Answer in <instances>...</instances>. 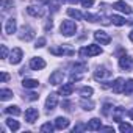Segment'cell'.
I'll return each instance as SVG.
<instances>
[{"mask_svg": "<svg viewBox=\"0 0 133 133\" xmlns=\"http://www.w3.org/2000/svg\"><path fill=\"white\" fill-rule=\"evenodd\" d=\"M38 85H39V82L35 80V78H25L22 82V86L25 89H35V88H38Z\"/></svg>", "mask_w": 133, "mask_h": 133, "instance_id": "19", "label": "cell"}, {"mask_svg": "<svg viewBox=\"0 0 133 133\" xmlns=\"http://www.w3.org/2000/svg\"><path fill=\"white\" fill-rule=\"evenodd\" d=\"M111 88H113V92H116V94H121V92H124V88H125V82H124V78H116L114 82H113V85H111Z\"/></svg>", "mask_w": 133, "mask_h": 133, "instance_id": "11", "label": "cell"}, {"mask_svg": "<svg viewBox=\"0 0 133 133\" xmlns=\"http://www.w3.org/2000/svg\"><path fill=\"white\" fill-rule=\"evenodd\" d=\"M52 27H53V22H52V21H49V22L45 24V30H52Z\"/></svg>", "mask_w": 133, "mask_h": 133, "instance_id": "41", "label": "cell"}, {"mask_svg": "<svg viewBox=\"0 0 133 133\" xmlns=\"http://www.w3.org/2000/svg\"><path fill=\"white\" fill-rule=\"evenodd\" d=\"M113 8H116L117 11H121V13H125V14H131V8L125 3V2H122V0H117V2H114V5H113Z\"/></svg>", "mask_w": 133, "mask_h": 133, "instance_id": "12", "label": "cell"}, {"mask_svg": "<svg viewBox=\"0 0 133 133\" xmlns=\"http://www.w3.org/2000/svg\"><path fill=\"white\" fill-rule=\"evenodd\" d=\"M56 105H58V96H56L55 92L49 94V97H47V100H45V108H47V111H53V110L56 108Z\"/></svg>", "mask_w": 133, "mask_h": 133, "instance_id": "7", "label": "cell"}, {"mask_svg": "<svg viewBox=\"0 0 133 133\" xmlns=\"http://www.w3.org/2000/svg\"><path fill=\"white\" fill-rule=\"evenodd\" d=\"M124 94H125V96H130V94H133V78H130L128 82H125Z\"/></svg>", "mask_w": 133, "mask_h": 133, "instance_id": "25", "label": "cell"}, {"mask_svg": "<svg viewBox=\"0 0 133 133\" xmlns=\"http://www.w3.org/2000/svg\"><path fill=\"white\" fill-rule=\"evenodd\" d=\"M22 56H24V52H22L19 47H16V49H13L11 53H10V63H11V64H19V63L22 61Z\"/></svg>", "mask_w": 133, "mask_h": 133, "instance_id": "3", "label": "cell"}, {"mask_svg": "<svg viewBox=\"0 0 133 133\" xmlns=\"http://www.w3.org/2000/svg\"><path fill=\"white\" fill-rule=\"evenodd\" d=\"M102 53V47L97 44H89L83 49H80V56L82 58H88V56H97Z\"/></svg>", "mask_w": 133, "mask_h": 133, "instance_id": "2", "label": "cell"}, {"mask_svg": "<svg viewBox=\"0 0 133 133\" xmlns=\"http://www.w3.org/2000/svg\"><path fill=\"white\" fill-rule=\"evenodd\" d=\"M80 105H82V107H83V110H86V111L94 110V102H91V100H89V102H86V100H85V97H83V100L80 102Z\"/></svg>", "mask_w": 133, "mask_h": 133, "instance_id": "30", "label": "cell"}, {"mask_svg": "<svg viewBox=\"0 0 133 133\" xmlns=\"http://www.w3.org/2000/svg\"><path fill=\"white\" fill-rule=\"evenodd\" d=\"M122 114H124V108H116V111L113 113V119L116 121V122H122Z\"/></svg>", "mask_w": 133, "mask_h": 133, "instance_id": "27", "label": "cell"}, {"mask_svg": "<svg viewBox=\"0 0 133 133\" xmlns=\"http://www.w3.org/2000/svg\"><path fill=\"white\" fill-rule=\"evenodd\" d=\"M27 13H28L30 16H35V17H39V16H42V10H41L39 6H35V5L28 6V8H27Z\"/></svg>", "mask_w": 133, "mask_h": 133, "instance_id": "20", "label": "cell"}, {"mask_svg": "<svg viewBox=\"0 0 133 133\" xmlns=\"http://www.w3.org/2000/svg\"><path fill=\"white\" fill-rule=\"evenodd\" d=\"M128 116H130V119H131V121H133V108H131V110H130V111H128Z\"/></svg>", "mask_w": 133, "mask_h": 133, "instance_id": "43", "label": "cell"}, {"mask_svg": "<svg viewBox=\"0 0 133 133\" xmlns=\"http://www.w3.org/2000/svg\"><path fill=\"white\" fill-rule=\"evenodd\" d=\"M68 14H69L71 17L77 19V21H82V19L85 17V16H83V14H82V13H80L78 10H74V8H69V10H68Z\"/></svg>", "mask_w": 133, "mask_h": 133, "instance_id": "21", "label": "cell"}, {"mask_svg": "<svg viewBox=\"0 0 133 133\" xmlns=\"http://www.w3.org/2000/svg\"><path fill=\"white\" fill-rule=\"evenodd\" d=\"M59 31L63 36H74L75 31H77V24L74 21H63L61 22V27H59Z\"/></svg>", "mask_w": 133, "mask_h": 133, "instance_id": "1", "label": "cell"}, {"mask_svg": "<svg viewBox=\"0 0 133 133\" xmlns=\"http://www.w3.org/2000/svg\"><path fill=\"white\" fill-rule=\"evenodd\" d=\"M119 130H121L122 133H125V131H131V130H133V127H131L130 124H125V122H119Z\"/></svg>", "mask_w": 133, "mask_h": 133, "instance_id": "32", "label": "cell"}, {"mask_svg": "<svg viewBox=\"0 0 133 133\" xmlns=\"http://www.w3.org/2000/svg\"><path fill=\"white\" fill-rule=\"evenodd\" d=\"M55 128H56L55 125H52L50 122H45V124H44V125L41 127V131H42V133H52V131H53Z\"/></svg>", "mask_w": 133, "mask_h": 133, "instance_id": "31", "label": "cell"}, {"mask_svg": "<svg viewBox=\"0 0 133 133\" xmlns=\"http://www.w3.org/2000/svg\"><path fill=\"white\" fill-rule=\"evenodd\" d=\"M85 19H86V21H89V22H99V21H100V17H99V16H96V14H89V13H86V14H85Z\"/></svg>", "mask_w": 133, "mask_h": 133, "instance_id": "33", "label": "cell"}, {"mask_svg": "<svg viewBox=\"0 0 133 133\" xmlns=\"http://www.w3.org/2000/svg\"><path fill=\"white\" fill-rule=\"evenodd\" d=\"M30 68H31L33 71H41V69L45 68V61H44L41 56H38V58H31V61H30Z\"/></svg>", "mask_w": 133, "mask_h": 133, "instance_id": "9", "label": "cell"}, {"mask_svg": "<svg viewBox=\"0 0 133 133\" xmlns=\"http://www.w3.org/2000/svg\"><path fill=\"white\" fill-rule=\"evenodd\" d=\"M0 49H2V58H6V56H8V49H6V45H2Z\"/></svg>", "mask_w": 133, "mask_h": 133, "instance_id": "40", "label": "cell"}, {"mask_svg": "<svg viewBox=\"0 0 133 133\" xmlns=\"http://www.w3.org/2000/svg\"><path fill=\"white\" fill-rule=\"evenodd\" d=\"M44 45H45V38H39V39L36 41V45H35V47L41 49V47H44Z\"/></svg>", "mask_w": 133, "mask_h": 133, "instance_id": "37", "label": "cell"}, {"mask_svg": "<svg viewBox=\"0 0 133 133\" xmlns=\"http://www.w3.org/2000/svg\"><path fill=\"white\" fill-rule=\"evenodd\" d=\"M92 92H94V89H92L91 86H83V88L80 89V94H82V97H85V99L91 97V96H92Z\"/></svg>", "mask_w": 133, "mask_h": 133, "instance_id": "22", "label": "cell"}, {"mask_svg": "<svg viewBox=\"0 0 133 133\" xmlns=\"http://www.w3.org/2000/svg\"><path fill=\"white\" fill-rule=\"evenodd\" d=\"M55 127H56L58 130L68 128V127H69V119H68V117H63V116L56 117V119H55Z\"/></svg>", "mask_w": 133, "mask_h": 133, "instance_id": "14", "label": "cell"}, {"mask_svg": "<svg viewBox=\"0 0 133 133\" xmlns=\"http://www.w3.org/2000/svg\"><path fill=\"white\" fill-rule=\"evenodd\" d=\"M119 68L124 69V71H130L133 68V61H131V58L128 55H122L119 58Z\"/></svg>", "mask_w": 133, "mask_h": 133, "instance_id": "6", "label": "cell"}, {"mask_svg": "<svg viewBox=\"0 0 133 133\" xmlns=\"http://www.w3.org/2000/svg\"><path fill=\"white\" fill-rule=\"evenodd\" d=\"M5 113H6V114H13V116H19V114H21V110H19V107L11 105V107H6V108H5Z\"/></svg>", "mask_w": 133, "mask_h": 133, "instance_id": "23", "label": "cell"}, {"mask_svg": "<svg viewBox=\"0 0 133 133\" xmlns=\"http://www.w3.org/2000/svg\"><path fill=\"white\" fill-rule=\"evenodd\" d=\"M80 3L83 8H91L94 5V0H80Z\"/></svg>", "mask_w": 133, "mask_h": 133, "instance_id": "34", "label": "cell"}, {"mask_svg": "<svg viewBox=\"0 0 133 133\" xmlns=\"http://www.w3.org/2000/svg\"><path fill=\"white\" fill-rule=\"evenodd\" d=\"M63 80H64V74H63L61 71H55V72H52V74H50V78H49L50 85H53V86L63 83Z\"/></svg>", "mask_w": 133, "mask_h": 133, "instance_id": "8", "label": "cell"}, {"mask_svg": "<svg viewBox=\"0 0 133 133\" xmlns=\"http://www.w3.org/2000/svg\"><path fill=\"white\" fill-rule=\"evenodd\" d=\"M38 117H39V111H38L36 108H28V110L25 111V121H27V122L33 124L35 121H38Z\"/></svg>", "mask_w": 133, "mask_h": 133, "instance_id": "10", "label": "cell"}, {"mask_svg": "<svg viewBox=\"0 0 133 133\" xmlns=\"http://www.w3.org/2000/svg\"><path fill=\"white\" fill-rule=\"evenodd\" d=\"M33 36H35V30H33L31 27H28V25H24L22 30H21L19 38H21L22 41H30V39H33Z\"/></svg>", "mask_w": 133, "mask_h": 133, "instance_id": "4", "label": "cell"}, {"mask_svg": "<svg viewBox=\"0 0 133 133\" xmlns=\"http://www.w3.org/2000/svg\"><path fill=\"white\" fill-rule=\"evenodd\" d=\"M72 92H74V85H72V83H66V85H63V86L59 88V91H58V94L63 96V97H68V96H71Z\"/></svg>", "mask_w": 133, "mask_h": 133, "instance_id": "13", "label": "cell"}, {"mask_svg": "<svg viewBox=\"0 0 133 133\" xmlns=\"http://www.w3.org/2000/svg\"><path fill=\"white\" fill-rule=\"evenodd\" d=\"M16 28H17L16 19H14V17L8 19V21H6V25H5V31H6V35H13V33H16Z\"/></svg>", "mask_w": 133, "mask_h": 133, "instance_id": "15", "label": "cell"}, {"mask_svg": "<svg viewBox=\"0 0 133 133\" xmlns=\"http://www.w3.org/2000/svg\"><path fill=\"white\" fill-rule=\"evenodd\" d=\"M102 131H113V127H100Z\"/></svg>", "mask_w": 133, "mask_h": 133, "instance_id": "42", "label": "cell"}, {"mask_svg": "<svg viewBox=\"0 0 133 133\" xmlns=\"http://www.w3.org/2000/svg\"><path fill=\"white\" fill-rule=\"evenodd\" d=\"M0 80H2V83H5V82L10 80V75H8L6 72H2V75H0Z\"/></svg>", "mask_w": 133, "mask_h": 133, "instance_id": "39", "label": "cell"}, {"mask_svg": "<svg viewBox=\"0 0 133 133\" xmlns=\"http://www.w3.org/2000/svg\"><path fill=\"white\" fill-rule=\"evenodd\" d=\"M128 36H130V39H131V41H133V31H131V33H130V35H128Z\"/></svg>", "mask_w": 133, "mask_h": 133, "instance_id": "45", "label": "cell"}, {"mask_svg": "<svg viewBox=\"0 0 133 133\" xmlns=\"http://www.w3.org/2000/svg\"><path fill=\"white\" fill-rule=\"evenodd\" d=\"M6 125H8V127H10V128H11L13 131H16V130H19V127H21V125H19V122H17V121H14L13 117H10V119H6Z\"/></svg>", "mask_w": 133, "mask_h": 133, "instance_id": "28", "label": "cell"}, {"mask_svg": "<svg viewBox=\"0 0 133 133\" xmlns=\"http://www.w3.org/2000/svg\"><path fill=\"white\" fill-rule=\"evenodd\" d=\"M100 127H102V121H100L99 117H92V119L88 122V125H86L88 130H100Z\"/></svg>", "mask_w": 133, "mask_h": 133, "instance_id": "18", "label": "cell"}, {"mask_svg": "<svg viewBox=\"0 0 133 133\" xmlns=\"http://www.w3.org/2000/svg\"><path fill=\"white\" fill-rule=\"evenodd\" d=\"M68 2H69V3H78L80 0H68Z\"/></svg>", "mask_w": 133, "mask_h": 133, "instance_id": "44", "label": "cell"}, {"mask_svg": "<svg viewBox=\"0 0 133 133\" xmlns=\"http://www.w3.org/2000/svg\"><path fill=\"white\" fill-rule=\"evenodd\" d=\"M94 39H96L97 42H100V45H107V44H110V41H111V38H110L105 31H102V30H97V31L94 33Z\"/></svg>", "mask_w": 133, "mask_h": 133, "instance_id": "5", "label": "cell"}, {"mask_svg": "<svg viewBox=\"0 0 133 133\" xmlns=\"http://www.w3.org/2000/svg\"><path fill=\"white\" fill-rule=\"evenodd\" d=\"M13 97V91L11 89H0V100H8Z\"/></svg>", "mask_w": 133, "mask_h": 133, "instance_id": "24", "label": "cell"}, {"mask_svg": "<svg viewBox=\"0 0 133 133\" xmlns=\"http://www.w3.org/2000/svg\"><path fill=\"white\" fill-rule=\"evenodd\" d=\"M111 108H113V107H111L110 103H105V105H103V110H102V114H103V116H110Z\"/></svg>", "mask_w": 133, "mask_h": 133, "instance_id": "35", "label": "cell"}, {"mask_svg": "<svg viewBox=\"0 0 133 133\" xmlns=\"http://www.w3.org/2000/svg\"><path fill=\"white\" fill-rule=\"evenodd\" d=\"M38 97H39V96H38L36 92H28L27 97L24 96V99H27V100H38Z\"/></svg>", "mask_w": 133, "mask_h": 133, "instance_id": "36", "label": "cell"}, {"mask_svg": "<svg viewBox=\"0 0 133 133\" xmlns=\"http://www.w3.org/2000/svg\"><path fill=\"white\" fill-rule=\"evenodd\" d=\"M50 53H53V55H74V52L71 49H66V47H52Z\"/></svg>", "mask_w": 133, "mask_h": 133, "instance_id": "17", "label": "cell"}, {"mask_svg": "<svg viewBox=\"0 0 133 133\" xmlns=\"http://www.w3.org/2000/svg\"><path fill=\"white\" fill-rule=\"evenodd\" d=\"M110 75V71L107 68H103V66H100V68H97V71L94 72V78L96 80H103L105 77Z\"/></svg>", "mask_w": 133, "mask_h": 133, "instance_id": "16", "label": "cell"}, {"mask_svg": "<svg viewBox=\"0 0 133 133\" xmlns=\"http://www.w3.org/2000/svg\"><path fill=\"white\" fill-rule=\"evenodd\" d=\"M110 19H111V22H113L114 25H117V27L125 25V19H124V17H121V16H111Z\"/></svg>", "mask_w": 133, "mask_h": 133, "instance_id": "26", "label": "cell"}, {"mask_svg": "<svg viewBox=\"0 0 133 133\" xmlns=\"http://www.w3.org/2000/svg\"><path fill=\"white\" fill-rule=\"evenodd\" d=\"M88 69V66L85 64V63H82V64H72V72H85Z\"/></svg>", "mask_w": 133, "mask_h": 133, "instance_id": "29", "label": "cell"}, {"mask_svg": "<svg viewBox=\"0 0 133 133\" xmlns=\"http://www.w3.org/2000/svg\"><path fill=\"white\" fill-rule=\"evenodd\" d=\"M85 128H86V125H83V124H78V125H75V127H74V130H72V131L75 133V131H82V130H85Z\"/></svg>", "mask_w": 133, "mask_h": 133, "instance_id": "38", "label": "cell"}]
</instances>
